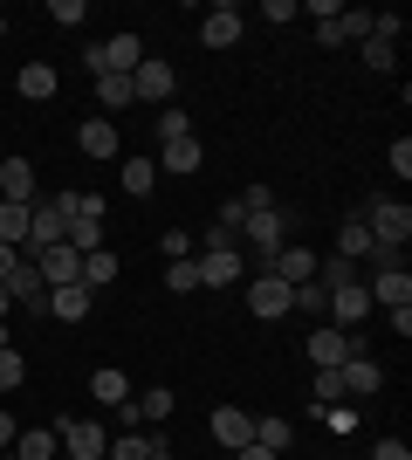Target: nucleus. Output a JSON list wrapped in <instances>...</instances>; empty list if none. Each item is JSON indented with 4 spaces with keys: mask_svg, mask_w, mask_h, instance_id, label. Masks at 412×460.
Masks as SVG:
<instances>
[{
    "mask_svg": "<svg viewBox=\"0 0 412 460\" xmlns=\"http://www.w3.org/2000/svg\"><path fill=\"white\" fill-rule=\"evenodd\" d=\"M0 35H7V14H0Z\"/></svg>",
    "mask_w": 412,
    "mask_h": 460,
    "instance_id": "nucleus-53",
    "label": "nucleus"
},
{
    "mask_svg": "<svg viewBox=\"0 0 412 460\" xmlns=\"http://www.w3.org/2000/svg\"><path fill=\"white\" fill-rule=\"evenodd\" d=\"M316 261H323V254H316V248H302V241H289V248L275 254V261H268V269H261V275H275V282H289V288H302V282H316Z\"/></svg>",
    "mask_w": 412,
    "mask_h": 460,
    "instance_id": "nucleus-10",
    "label": "nucleus"
},
{
    "mask_svg": "<svg viewBox=\"0 0 412 460\" xmlns=\"http://www.w3.org/2000/svg\"><path fill=\"white\" fill-rule=\"evenodd\" d=\"M0 241L21 254V241H28V207H7V199H0Z\"/></svg>",
    "mask_w": 412,
    "mask_h": 460,
    "instance_id": "nucleus-33",
    "label": "nucleus"
},
{
    "mask_svg": "<svg viewBox=\"0 0 412 460\" xmlns=\"http://www.w3.org/2000/svg\"><path fill=\"white\" fill-rule=\"evenodd\" d=\"M165 296H199V261H172L165 269Z\"/></svg>",
    "mask_w": 412,
    "mask_h": 460,
    "instance_id": "nucleus-34",
    "label": "nucleus"
},
{
    "mask_svg": "<svg viewBox=\"0 0 412 460\" xmlns=\"http://www.w3.org/2000/svg\"><path fill=\"white\" fill-rule=\"evenodd\" d=\"M364 296H372V303H385V309H406V303H412V275H406V269H378L372 282H364Z\"/></svg>",
    "mask_w": 412,
    "mask_h": 460,
    "instance_id": "nucleus-22",
    "label": "nucleus"
},
{
    "mask_svg": "<svg viewBox=\"0 0 412 460\" xmlns=\"http://www.w3.org/2000/svg\"><path fill=\"white\" fill-rule=\"evenodd\" d=\"M234 199H241V213H268L275 207V186H241Z\"/></svg>",
    "mask_w": 412,
    "mask_h": 460,
    "instance_id": "nucleus-42",
    "label": "nucleus"
},
{
    "mask_svg": "<svg viewBox=\"0 0 412 460\" xmlns=\"http://www.w3.org/2000/svg\"><path fill=\"white\" fill-rule=\"evenodd\" d=\"M158 447H165V440H158V433H118V440H110V454H103V460H152Z\"/></svg>",
    "mask_w": 412,
    "mask_h": 460,
    "instance_id": "nucleus-27",
    "label": "nucleus"
},
{
    "mask_svg": "<svg viewBox=\"0 0 412 460\" xmlns=\"http://www.w3.org/2000/svg\"><path fill=\"white\" fill-rule=\"evenodd\" d=\"M35 275H41L48 288H69V282H83V254L69 248V241H62V248H41V254H35Z\"/></svg>",
    "mask_w": 412,
    "mask_h": 460,
    "instance_id": "nucleus-14",
    "label": "nucleus"
},
{
    "mask_svg": "<svg viewBox=\"0 0 412 460\" xmlns=\"http://www.w3.org/2000/svg\"><path fill=\"white\" fill-rule=\"evenodd\" d=\"M152 165L172 172V179H193L199 165H206V145L193 137V117L186 111H158V158Z\"/></svg>",
    "mask_w": 412,
    "mask_h": 460,
    "instance_id": "nucleus-2",
    "label": "nucleus"
},
{
    "mask_svg": "<svg viewBox=\"0 0 412 460\" xmlns=\"http://www.w3.org/2000/svg\"><path fill=\"white\" fill-rule=\"evenodd\" d=\"M0 460H14V454H0Z\"/></svg>",
    "mask_w": 412,
    "mask_h": 460,
    "instance_id": "nucleus-54",
    "label": "nucleus"
},
{
    "mask_svg": "<svg viewBox=\"0 0 412 460\" xmlns=\"http://www.w3.org/2000/svg\"><path fill=\"white\" fill-rule=\"evenodd\" d=\"M255 447H268V454L282 460V447H289V420H255Z\"/></svg>",
    "mask_w": 412,
    "mask_h": 460,
    "instance_id": "nucleus-37",
    "label": "nucleus"
},
{
    "mask_svg": "<svg viewBox=\"0 0 412 460\" xmlns=\"http://www.w3.org/2000/svg\"><path fill=\"white\" fill-rule=\"evenodd\" d=\"M7 447H14V412L0 405V454H7Z\"/></svg>",
    "mask_w": 412,
    "mask_h": 460,
    "instance_id": "nucleus-47",
    "label": "nucleus"
},
{
    "mask_svg": "<svg viewBox=\"0 0 412 460\" xmlns=\"http://www.w3.org/2000/svg\"><path fill=\"white\" fill-rule=\"evenodd\" d=\"M152 460H179V454H172V447H158V454H152Z\"/></svg>",
    "mask_w": 412,
    "mask_h": 460,
    "instance_id": "nucleus-51",
    "label": "nucleus"
},
{
    "mask_svg": "<svg viewBox=\"0 0 412 460\" xmlns=\"http://www.w3.org/2000/svg\"><path fill=\"white\" fill-rule=\"evenodd\" d=\"M330 330H357L364 316H372V296H364V282H344V288H330Z\"/></svg>",
    "mask_w": 412,
    "mask_h": 460,
    "instance_id": "nucleus-13",
    "label": "nucleus"
},
{
    "mask_svg": "<svg viewBox=\"0 0 412 460\" xmlns=\"http://www.w3.org/2000/svg\"><path fill=\"white\" fill-rule=\"evenodd\" d=\"M90 399L97 405H110V412H118V405H131V385H124V371H90Z\"/></svg>",
    "mask_w": 412,
    "mask_h": 460,
    "instance_id": "nucleus-24",
    "label": "nucleus"
},
{
    "mask_svg": "<svg viewBox=\"0 0 412 460\" xmlns=\"http://www.w3.org/2000/svg\"><path fill=\"white\" fill-rule=\"evenodd\" d=\"M302 350H310V365H316V371H337L344 358H357V350H364V337H357V330H330V323H316Z\"/></svg>",
    "mask_w": 412,
    "mask_h": 460,
    "instance_id": "nucleus-5",
    "label": "nucleus"
},
{
    "mask_svg": "<svg viewBox=\"0 0 412 460\" xmlns=\"http://www.w3.org/2000/svg\"><path fill=\"white\" fill-rule=\"evenodd\" d=\"M118 282V254L97 248V254H83V288H110Z\"/></svg>",
    "mask_w": 412,
    "mask_h": 460,
    "instance_id": "nucleus-29",
    "label": "nucleus"
},
{
    "mask_svg": "<svg viewBox=\"0 0 412 460\" xmlns=\"http://www.w3.org/2000/svg\"><path fill=\"white\" fill-rule=\"evenodd\" d=\"M310 399H316V412H323V405H337V399H344V378H337V371H316Z\"/></svg>",
    "mask_w": 412,
    "mask_h": 460,
    "instance_id": "nucleus-38",
    "label": "nucleus"
},
{
    "mask_svg": "<svg viewBox=\"0 0 412 460\" xmlns=\"http://www.w3.org/2000/svg\"><path fill=\"white\" fill-rule=\"evenodd\" d=\"M14 269H21V254L7 248V241H0V282H7V275H14Z\"/></svg>",
    "mask_w": 412,
    "mask_h": 460,
    "instance_id": "nucleus-48",
    "label": "nucleus"
},
{
    "mask_svg": "<svg viewBox=\"0 0 412 460\" xmlns=\"http://www.w3.org/2000/svg\"><path fill=\"white\" fill-rule=\"evenodd\" d=\"M234 460H275V454H268V447H255V440H248V447H234Z\"/></svg>",
    "mask_w": 412,
    "mask_h": 460,
    "instance_id": "nucleus-49",
    "label": "nucleus"
},
{
    "mask_svg": "<svg viewBox=\"0 0 412 460\" xmlns=\"http://www.w3.org/2000/svg\"><path fill=\"white\" fill-rule=\"evenodd\" d=\"M248 296V309H255L261 323H275V316H289V303H295V288L289 282H275V275H255V282L241 288Z\"/></svg>",
    "mask_w": 412,
    "mask_h": 460,
    "instance_id": "nucleus-9",
    "label": "nucleus"
},
{
    "mask_svg": "<svg viewBox=\"0 0 412 460\" xmlns=\"http://www.w3.org/2000/svg\"><path fill=\"white\" fill-rule=\"evenodd\" d=\"M357 56H364V69H378V76H385V69L399 62V49H392V41H378V35H364V41H357Z\"/></svg>",
    "mask_w": 412,
    "mask_h": 460,
    "instance_id": "nucleus-35",
    "label": "nucleus"
},
{
    "mask_svg": "<svg viewBox=\"0 0 412 460\" xmlns=\"http://www.w3.org/2000/svg\"><path fill=\"white\" fill-rule=\"evenodd\" d=\"M392 172H399V179H412V137H406V131L392 137Z\"/></svg>",
    "mask_w": 412,
    "mask_h": 460,
    "instance_id": "nucleus-44",
    "label": "nucleus"
},
{
    "mask_svg": "<svg viewBox=\"0 0 412 460\" xmlns=\"http://www.w3.org/2000/svg\"><path fill=\"white\" fill-rule=\"evenodd\" d=\"M364 35H372V7H337L330 21H316L323 49H344V41H364Z\"/></svg>",
    "mask_w": 412,
    "mask_h": 460,
    "instance_id": "nucleus-8",
    "label": "nucleus"
},
{
    "mask_svg": "<svg viewBox=\"0 0 412 460\" xmlns=\"http://www.w3.org/2000/svg\"><path fill=\"white\" fill-rule=\"evenodd\" d=\"M7 309H14V296H7V282H0V316H7Z\"/></svg>",
    "mask_w": 412,
    "mask_h": 460,
    "instance_id": "nucleus-50",
    "label": "nucleus"
},
{
    "mask_svg": "<svg viewBox=\"0 0 412 460\" xmlns=\"http://www.w3.org/2000/svg\"><path fill=\"white\" fill-rule=\"evenodd\" d=\"M323 426H330V433H357V412L351 405H323Z\"/></svg>",
    "mask_w": 412,
    "mask_h": 460,
    "instance_id": "nucleus-43",
    "label": "nucleus"
},
{
    "mask_svg": "<svg viewBox=\"0 0 412 460\" xmlns=\"http://www.w3.org/2000/svg\"><path fill=\"white\" fill-rule=\"evenodd\" d=\"M56 440L69 447V460H103L110 454V433H103L97 420H69V412L56 420Z\"/></svg>",
    "mask_w": 412,
    "mask_h": 460,
    "instance_id": "nucleus-6",
    "label": "nucleus"
},
{
    "mask_svg": "<svg viewBox=\"0 0 412 460\" xmlns=\"http://www.w3.org/2000/svg\"><path fill=\"white\" fill-rule=\"evenodd\" d=\"M48 21H62V28H83V21H90V7H83V0H48Z\"/></svg>",
    "mask_w": 412,
    "mask_h": 460,
    "instance_id": "nucleus-40",
    "label": "nucleus"
},
{
    "mask_svg": "<svg viewBox=\"0 0 412 460\" xmlns=\"http://www.w3.org/2000/svg\"><path fill=\"white\" fill-rule=\"evenodd\" d=\"M295 14H302V0H268V7H261V21H282V28H289Z\"/></svg>",
    "mask_w": 412,
    "mask_h": 460,
    "instance_id": "nucleus-45",
    "label": "nucleus"
},
{
    "mask_svg": "<svg viewBox=\"0 0 412 460\" xmlns=\"http://www.w3.org/2000/svg\"><path fill=\"white\" fill-rule=\"evenodd\" d=\"M289 227H295L289 213H282V207H268V213H248V220H241V241H255V254H261V269H268L275 254L289 248Z\"/></svg>",
    "mask_w": 412,
    "mask_h": 460,
    "instance_id": "nucleus-3",
    "label": "nucleus"
},
{
    "mask_svg": "<svg viewBox=\"0 0 412 460\" xmlns=\"http://www.w3.org/2000/svg\"><path fill=\"white\" fill-rule=\"evenodd\" d=\"M337 254H344V261L372 254V234H364V220H344V227H337Z\"/></svg>",
    "mask_w": 412,
    "mask_h": 460,
    "instance_id": "nucleus-32",
    "label": "nucleus"
},
{
    "mask_svg": "<svg viewBox=\"0 0 412 460\" xmlns=\"http://www.w3.org/2000/svg\"><path fill=\"white\" fill-rule=\"evenodd\" d=\"M21 385H28V358L7 344V350H0V392H21Z\"/></svg>",
    "mask_w": 412,
    "mask_h": 460,
    "instance_id": "nucleus-36",
    "label": "nucleus"
},
{
    "mask_svg": "<svg viewBox=\"0 0 412 460\" xmlns=\"http://www.w3.org/2000/svg\"><path fill=\"white\" fill-rule=\"evenodd\" d=\"M172 90H179V69L165 56H145L131 69V96L137 103H158V111H172Z\"/></svg>",
    "mask_w": 412,
    "mask_h": 460,
    "instance_id": "nucleus-4",
    "label": "nucleus"
},
{
    "mask_svg": "<svg viewBox=\"0 0 412 460\" xmlns=\"http://www.w3.org/2000/svg\"><path fill=\"white\" fill-rule=\"evenodd\" d=\"M289 309H302V316H323V309H330V296H323L316 282H302V288H295V303H289Z\"/></svg>",
    "mask_w": 412,
    "mask_h": 460,
    "instance_id": "nucleus-41",
    "label": "nucleus"
},
{
    "mask_svg": "<svg viewBox=\"0 0 412 460\" xmlns=\"http://www.w3.org/2000/svg\"><path fill=\"white\" fill-rule=\"evenodd\" d=\"M357 220H364V234H372V261L378 269H406V241H412V207L406 199H372Z\"/></svg>",
    "mask_w": 412,
    "mask_h": 460,
    "instance_id": "nucleus-1",
    "label": "nucleus"
},
{
    "mask_svg": "<svg viewBox=\"0 0 412 460\" xmlns=\"http://www.w3.org/2000/svg\"><path fill=\"white\" fill-rule=\"evenodd\" d=\"M76 254H97V248H110V234H103V220H69V234H62Z\"/></svg>",
    "mask_w": 412,
    "mask_h": 460,
    "instance_id": "nucleus-28",
    "label": "nucleus"
},
{
    "mask_svg": "<svg viewBox=\"0 0 412 460\" xmlns=\"http://www.w3.org/2000/svg\"><path fill=\"white\" fill-rule=\"evenodd\" d=\"M76 152L83 158H118L124 152L118 124H110V117H83V124H76Z\"/></svg>",
    "mask_w": 412,
    "mask_h": 460,
    "instance_id": "nucleus-16",
    "label": "nucleus"
},
{
    "mask_svg": "<svg viewBox=\"0 0 412 460\" xmlns=\"http://www.w3.org/2000/svg\"><path fill=\"white\" fill-rule=\"evenodd\" d=\"M7 296H14V309H28V316H48V282L35 275V261H21V269L7 275Z\"/></svg>",
    "mask_w": 412,
    "mask_h": 460,
    "instance_id": "nucleus-17",
    "label": "nucleus"
},
{
    "mask_svg": "<svg viewBox=\"0 0 412 460\" xmlns=\"http://www.w3.org/2000/svg\"><path fill=\"white\" fill-rule=\"evenodd\" d=\"M241 28H248L241 7H234V0H220V7H206V21H199V41H206V49H234Z\"/></svg>",
    "mask_w": 412,
    "mask_h": 460,
    "instance_id": "nucleus-15",
    "label": "nucleus"
},
{
    "mask_svg": "<svg viewBox=\"0 0 412 460\" xmlns=\"http://www.w3.org/2000/svg\"><path fill=\"white\" fill-rule=\"evenodd\" d=\"M337 378H344V399H372L378 385H385V371H378V358H364V350H357V358H344V365H337Z\"/></svg>",
    "mask_w": 412,
    "mask_h": 460,
    "instance_id": "nucleus-19",
    "label": "nucleus"
},
{
    "mask_svg": "<svg viewBox=\"0 0 412 460\" xmlns=\"http://www.w3.org/2000/svg\"><path fill=\"white\" fill-rule=\"evenodd\" d=\"M0 350H7V323H0Z\"/></svg>",
    "mask_w": 412,
    "mask_h": 460,
    "instance_id": "nucleus-52",
    "label": "nucleus"
},
{
    "mask_svg": "<svg viewBox=\"0 0 412 460\" xmlns=\"http://www.w3.org/2000/svg\"><path fill=\"white\" fill-rule=\"evenodd\" d=\"M137 420H172V412H179V399H172V392H165V385H152V392H137Z\"/></svg>",
    "mask_w": 412,
    "mask_h": 460,
    "instance_id": "nucleus-31",
    "label": "nucleus"
},
{
    "mask_svg": "<svg viewBox=\"0 0 412 460\" xmlns=\"http://www.w3.org/2000/svg\"><path fill=\"white\" fill-rule=\"evenodd\" d=\"M145 56H152V49H145V41H137L131 28H124V35H110V41H103V76H131V69H137Z\"/></svg>",
    "mask_w": 412,
    "mask_h": 460,
    "instance_id": "nucleus-20",
    "label": "nucleus"
},
{
    "mask_svg": "<svg viewBox=\"0 0 412 460\" xmlns=\"http://www.w3.org/2000/svg\"><path fill=\"white\" fill-rule=\"evenodd\" d=\"M7 454H14V460H56V454H62V440H56V426H35V433H21Z\"/></svg>",
    "mask_w": 412,
    "mask_h": 460,
    "instance_id": "nucleus-25",
    "label": "nucleus"
},
{
    "mask_svg": "<svg viewBox=\"0 0 412 460\" xmlns=\"http://www.w3.org/2000/svg\"><path fill=\"white\" fill-rule=\"evenodd\" d=\"M193 261H199V288H234L241 269H248V261H241V248H199Z\"/></svg>",
    "mask_w": 412,
    "mask_h": 460,
    "instance_id": "nucleus-11",
    "label": "nucleus"
},
{
    "mask_svg": "<svg viewBox=\"0 0 412 460\" xmlns=\"http://www.w3.org/2000/svg\"><path fill=\"white\" fill-rule=\"evenodd\" d=\"M90 303H97V288H83V282L48 288V316H56V323H83V316H90Z\"/></svg>",
    "mask_w": 412,
    "mask_h": 460,
    "instance_id": "nucleus-21",
    "label": "nucleus"
},
{
    "mask_svg": "<svg viewBox=\"0 0 412 460\" xmlns=\"http://www.w3.org/2000/svg\"><path fill=\"white\" fill-rule=\"evenodd\" d=\"M206 426H214V440L227 447V454L255 440V412H241V405H214V420H206Z\"/></svg>",
    "mask_w": 412,
    "mask_h": 460,
    "instance_id": "nucleus-18",
    "label": "nucleus"
},
{
    "mask_svg": "<svg viewBox=\"0 0 412 460\" xmlns=\"http://www.w3.org/2000/svg\"><path fill=\"white\" fill-rule=\"evenodd\" d=\"M158 248H165V261H193V234L165 227V234H158Z\"/></svg>",
    "mask_w": 412,
    "mask_h": 460,
    "instance_id": "nucleus-39",
    "label": "nucleus"
},
{
    "mask_svg": "<svg viewBox=\"0 0 412 460\" xmlns=\"http://www.w3.org/2000/svg\"><path fill=\"white\" fill-rule=\"evenodd\" d=\"M137 96H131V76H97V117H118L131 111Z\"/></svg>",
    "mask_w": 412,
    "mask_h": 460,
    "instance_id": "nucleus-26",
    "label": "nucleus"
},
{
    "mask_svg": "<svg viewBox=\"0 0 412 460\" xmlns=\"http://www.w3.org/2000/svg\"><path fill=\"white\" fill-rule=\"evenodd\" d=\"M62 213H56V199H35V207H28V241H21V261H35L41 248H62Z\"/></svg>",
    "mask_w": 412,
    "mask_h": 460,
    "instance_id": "nucleus-7",
    "label": "nucleus"
},
{
    "mask_svg": "<svg viewBox=\"0 0 412 460\" xmlns=\"http://www.w3.org/2000/svg\"><path fill=\"white\" fill-rule=\"evenodd\" d=\"M0 199H7V207H35L41 199V186H35V165H28V158H0Z\"/></svg>",
    "mask_w": 412,
    "mask_h": 460,
    "instance_id": "nucleus-12",
    "label": "nucleus"
},
{
    "mask_svg": "<svg viewBox=\"0 0 412 460\" xmlns=\"http://www.w3.org/2000/svg\"><path fill=\"white\" fill-rule=\"evenodd\" d=\"M14 90L28 96V103H48V96L62 90V76H56V62H28V69H21V76H14Z\"/></svg>",
    "mask_w": 412,
    "mask_h": 460,
    "instance_id": "nucleus-23",
    "label": "nucleus"
},
{
    "mask_svg": "<svg viewBox=\"0 0 412 460\" xmlns=\"http://www.w3.org/2000/svg\"><path fill=\"white\" fill-rule=\"evenodd\" d=\"M124 192H131V199L158 192V165H152V158H124Z\"/></svg>",
    "mask_w": 412,
    "mask_h": 460,
    "instance_id": "nucleus-30",
    "label": "nucleus"
},
{
    "mask_svg": "<svg viewBox=\"0 0 412 460\" xmlns=\"http://www.w3.org/2000/svg\"><path fill=\"white\" fill-rule=\"evenodd\" d=\"M372 460H412V447H406V440H378Z\"/></svg>",
    "mask_w": 412,
    "mask_h": 460,
    "instance_id": "nucleus-46",
    "label": "nucleus"
}]
</instances>
